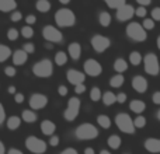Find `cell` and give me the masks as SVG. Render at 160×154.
<instances>
[{
  "label": "cell",
  "instance_id": "e575fe53",
  "mask_svg": "<svg viewBox=\"0 0 160 154\" xmlns=\"http://www.w3.org/2000/svg\"><path fill=\"white\" fill-rule=\"evenodd\" d=\"M101 97H102V93H101V90H100L98 87H93L90 90V99L93 102L101 101Z\"/></svg>",
  "mask_w": 160,
  "mask_h": 154
},
{
  "label": "cell",
  "instance_id": "ba28073f",
  "mask_svg": "<svg viewBox=\"0 0 160 154\" xmlns=\"http://www.w3.org/2000/svg\"><path fill=\"white\" fill-rule=\"evenodd\" d=\"M80 107H82V101H80L78 97H72V98H69V101H68V107L63 112V118L66 119L68 122H73L79 116Z\"/></svg>",
  "mask_w": 160,
  "mask_h": 154
},
{
  "label": "cell",
  "instance_id": "277c9868",
  "mask_svg": "<svg viewBox=\"0 0 160 154\" xmlns=\"http://www.w3.org/2000/svg\"><path fill=\"white\" fill-rule=\"evenodd\" d=\"M34 76L39 77V79H48L53 75V63L49 59H42V60L37 62L32 66Z\"/></svg>",
  "mask_w": 160,
  "mask_h": 154
},
{
  "label": "cell",
  "instance_id": "484cf974",
  "mask_svg": "<svg viewBox=\"0 0 160 154\" xmlns=\"http://www.w3.org/2000/svg\"><path fill=\"white\" fill-rule=\"evenodd\" d=\"M111 21H112V17H111V14L108 13V11H100L98 14V22L101 27L107 28L111 25Z\"/></svg>",
  "mask_w": 160,
  "mask_h": 154
},
{
  "label": "cell",
  "instance_id": "1f68e13d",
  "mask_svg": "<svg viewBox=\"0 0 160 154\" xmlns=\"http://www.w3.org/2000/svg\"><path fill=\"white\" fill-rule=\"evenodd\" d=\"M107 143H108V147H111L112 150H118L119 147H121V144H122V140H121V137H119V136L111 135L110 137H108Z\"/></svg>",
  "mask_w": 160,
  "mask_h": 154
},
{
  "label": "cell",
  "instance_id": "2e32d148",
  "mask_svg": "<svg viewBox=\"0 0 160 154\" xmlns=\"http://www.w3.org/2000/svg\"><path fill=\"white\" fill-rule=\"evenodd\" d=\"M11 60L14 66H22L28 60V53L24 49H17L11 53Z\"/></svg>",
  "mask_w": 160,
  "mask_h": 154
},
{
  "label": "cell",
  "instance_id": "ac0fdd59",
  "mask_svg": "<svg viewBox=\"0 0 160 154\" xmlns=\"http://www.w3.org/2000/svg\"><path fill=\"white\" fill-rule=\"evenodd\" d=\"M55 130H56L55 122L49 121V119H44V121L41 122V132L44 133L45 136H52V135H55Z\"/></svg>",
  "mask_w": 160,
  "mask_h": 154
},
{
  "label": "cell",
  "instance_id": "7bdbcfd3",
  "mask_svg": "<svg viewBox=\"0 0 160 154\" xmlns=\"http://www.w3.org/2000/svg\"><path fill=\"white\" fill-rule=\"evenodd\" d=\"M4 75L7 76V77H14L17 75V69H16V66H6L4 67Z\"/></svg>",
  "mask_w": 160,
  "mask_h": 154
},
{
  "label": "cell",
  "instance_id": "680465c9",
  "mask_svg": "<svg viewBox=\"0 0 160 154\" xmlns=\"http://www.w3.org/2000/svg\"><path fill=\"white\" fill-rule=\"evenodd\" d=\"M84 154H96V152H94L93 147H87V149L84 150Z\"/></svg>",
  "mask_w": 160,
  "mask_h": 154
},
{
  "label": "cell",
  "instance_id": "52a82bcc",
  "mask_svg": "<svg viewBox=\"0 0 160 154\" xmlns=\"http://www.w3.org/2000/svg\"><path fill=\"white\" fill-rule=\"evenodd\" d=\"M25 147L28 152L34 154H44L48 149L47 142H44L42 139L37 137V136H28L25 139Z\"/></svg>",
  "mask_w": 160,
  "mask_h": 154
},
{
  "label": "cell",
  "instance_id": "3957f363",
  "mask_svg": "<svg viewBox=\"0 0 160 154\" xmlns=\"http://www.w3.org/2000/svg\"><path fill=\"white\" fill-rule=\"evenodd\" d=\"M125 34H127L128 38L135 42H145L148 39V31L139 22H131V24H128Z\"/></svg>",
  "mask_w": 160,
  "mask_h": 154
},
{
  "label": "cell",
  "instance_id": "c3c4849f",
  "mask_svg": "<svg viewBox=\"0 0 160 154\" xmlns=\"http://www.w3.org/2000/svg\"><path fill=\"white\" fill-rule=\"evenodd\" d=\"M75 93L78 94V95H80V94H84V93H86V85H84V83H82V84H78V85H75Z\"/></svg>",
  "mask_w": 160,
  "mask_h": 154
},
{
  "label": "cell",
  "instance_id": "8fae6325",
  "mask_svg": "<svg viewBox=\"0 0 160 154\" xmlns=\"http://www.w3.org/2000/svg\"><path fill=\"white\" fill-rule=\"evenodd\" d=\"M83 69H84V75L90 77H98L102 73L101 63L96 59H87L83 65Z\"/></svg>",
  "mask_w": 160,
  "mask_h": 154
},
{
  "label": "cell",
  "instance_id": "cb8c5ba5",
  "mask_svg": "<svg viewBox=\"0 0 160 154\" xmlns=\"http://www.w3.org/2000/svg\"><path fill=\"white\" fill-rule=\"evenodd\" d=\"M112 69L115 70V73H125L128 70V62L124 58H118L114 62Z\"/></svg>",
  "mask_w": 160,
  "mask_h": 154
},
{
  "label": "cell",
  "instance_id": "5b68a950",
  "mask_svg": "<svg viewBox=\"0 0 160 154\" xmlns=\"http://www.w3.org/2000/svg\"><path fill=\"white\" fill-rule=\"evenodd\" d=\"M115 123H117V128H118L122 133L133 135L136 130L135 125H133V119L125 112H119L118 115L115 116Z\"/></svg>",
  "mask_w": 160,
  "mask_h": 154
},
{
  "label": "cell",
  "instance_id": "74e56055",
  "mask_svg": "<svg viewBox=\"0 0 160 154\" xmlns=\"http://www.w3.org/2000/svg\"><path fill=\"white\" fill-rule=\"evenodd\" d=\"M133 125H135L136 129H143V128L146 126V118L142 115H138L133 119Z\"/></svg>",
  "mask_w": 160,
  "mask_h": 154
},
{
  "label": "cell",
  "instance_id": "e7e4bbea",
  "mask_svg": "<svg viewBox=\"0 0 160 154\" xmlns=\"http://www.w3.org/2000/svg\"><path fill=\"white\" fill-rule=\"evenodd\" d=\"M100 154H111V153L108 152V150H101V152H100Z\"/></svg>",
  "mask_w": 160,
  "mask_h": 154
},
{
  "label": "cell",
  "instance_id": "7dc6e473",
  "mask_svg": "<svg viewBox=\"0 0 160 154\" xmlns=\"http://www.w3.org/2000/svg\"><path fill=\"white\" fill-rule=\"evenodd\" d=\"M37 22V17L34 16V14H28L27 17H25V24L27 25H34Z\"/></svg>",
  "mask_w": 160,
  "mask_h": 154
},
{
  "label": "cell",
  "instance_id": "d6a6232c",
  "mask_svg": "<svg viewBox=\"0 0 160 154\" xmlns=\"http://www.w3.org/2000/svg\"><path fill=\"white\" fill-rule=\"evenodd\" d=\"M97 123L102 128V129H110L111 128V119L107 115H98L97 116Z\"/></svg>",
  "mask_w": 160,
  "mask_h": 154
},
{
  "label": "cell",
  "instance_id": "003e7915",
  "mask_svg": "<svg viewBox=\"0 0 160 154\" xmlns=\"http://www.w3.org/2000/svg\"><path fill=\"white\" fill-rule=\"evenodd\" d=\"M125 154H127V153H125Z\"/></svg>",
  "mask_w": 160,
  "mask_h": 154
},
{
  "label": "cell",
  "instance_id": "11a10c76",
  "mask_svg": "<svg viewBox=\"0 0 160 154\" xmlns=\"http://www.w3.org/2000/svg\"><path fill=\"white\" fill-rule=\"evenodd\" d=\"M136 3H138L139 6H145V7H146V6H149L150 3H152V0H135Z\"/></svg>",
  "mask_w": 160,
  "mask_h": 154
},
{
  "label": "cell",
  "instance_id": "ab89813d",
  "mask_svg": "<svg viewBox=\"0 0 160 154\" xmlns=\"http://www.w3.org/2000/svg\"><path fill=\"white\" fill-rule=\"evenodd\" d=\"M10 20H11L13 22H18V21H21V20H22V13H21V11H18V10L11 11V14H10Z\"/></svg>",
  "mask_w": 160,
  "mask_h": 154
},
{
  "label": "cell",
  "instance_id": "d4e9b609",
  "mask_svg": "<svg viewBox=\"0 0 160 154\" xmlns=\"http://www.w3.org/2000/svg\"><path fill=\"white\" fill-rule=\"evenodd\" d=\"M101 101L105 107H111L112 104L117 102V94H114L112 91H105L101 97Z\"/></svg>",
  "mask_w": 160,
  "mask_h": 154
},
{
  "label": "cell",
  "instance_id": "e0dca14e",
  "mask_svg": "<svg viewBox=\"0 0 160 154\" xmlns=\"http://www.w3.org/2000/svg\"><path fill=\"white\" fill-rule=\"evenodd\" d=\"M68 55L73 60H79L80 56H82V45L79 42H70L69 46H68Z\"/></svg>",
  "mask_w": 160,
  "mask_h": 154
},
{
  "label": "cell",
  "instance_id": "9c48e42d",
  "mask_svg": "<svg viewBox=\"0 0 160 154\" xmlns=\"http://www.w3.org/2000/svg\"><path fill=\"white\" fill-rule=\"evenodd\" d=\"M42 36L47 42H52V44H59L63 41V34L55 25H45L42 28Z\"/></svg>",
  "mask_w": 160,
  "mask_h": 154
},
{
  "label": "cell",
  "instance_id": "f1b7e54d",
  "mask_svg": "<svg viewBox=\"0 0 160 154\" xmlns=\"http://www.w3.org/2000/svg\"><path fill=\"white\" fill-rule=\"evenodd\" d=\"M69 60V55L63 51H59V52L55 53V65L56 66H65Z\"/></svg>",
  "mask_w": 160,
  "mask_h": 154
},
{
  "label": "cell",
  "instance_id": "f6af8a7d",
  "mask_svg": "<svg viewBox=\"0 0 160 154\" xmlns=\"http://www.w3.org/2000/svg\"><path fill=\"white\" fill-rule=\"evenodd\" d=\"M25 101V97L22 93H16L14 94V102L16 104H22V102Z\"/></svg>",
  "mask_w": 160,
  "mask_h": 154
},
{
  "label": "cell",
  "instance_id": "44dd1931",
  "mask_svg": "<svg viewBox=\"0 0 160 154\" xmlns=\"http://www.w3.org/2000/svg\"><path fill=\"white\" fill-rule=\"evenodd\" d=\"M129 109L139 115V113H142L146 109V104H145L142 99H132V101L129 102Z\"/></svg>",
  "mask_w": 160,
  "mask_h": 154
},
{
  "label": "cell",
  "instance_id": "60d3db41",
  "mask_svg": "<svg viewBox=\"0 0 160 154\" xmlns=\"http://www.w3.org/2000/svg\"><path fill=\"white\" fill-rule=\"evenodd\" d=\"M146 14H148V10L145 6H139L138 8H135V16L139 17V18H145Z\"/></svg>",
  "mask_w": 160,
  "mask_h": 154
},
{
  "label": "cell",
  "instance_id": "4fadbf2b",
  "mask_svg": "<svg viewBox=\"0 0 160 154\" xmlns=\"http://www.w3.org/2000/svg\"><path fill=\"white\" fill-rule=\"evenodd\" d=\"M133 16H135V7H133L132 4H127V3H125L124 6H121L119 8H117L115 17H117V20L121 21V22L129 21Z\"/></svg>",
  "mask_w": 160,
  "mask_h": 154
},
{
  "label": "cell",
  "instance_id": "7402d4cb",
  "mask_svg": "<svg viewBox=\"0 0 160 154\" xmlns=\"http://www.w3.org/2000/svg\"><path fill=\"white\" fill-rule=\"evenodd\" d=\"M21 119L25 122V123H34V122H37L38 116H37L35 111L30 108V109H24L21 112Z\"/></svg>",
  "mask_w": 160,
  "mask_h": 154
},
{
  "label": "cell",
  "instance_id": "4dcf8cb0",
  "mask_svg": "<svg viewBox=\"0 0 160 154\" xmlns=\"http://www.w3.org/2000/svg\"><path fill=\"white\" fill-rule=\"evenodd\" d=\"M129 63L132 65V66H139V65L142 63V60H143V56H142L141 52H138V51H132V52L129 53Z\"/></svg>",
  "mask_w": 160,
  "mask_h": 154
},
{
  "label": "cell",
  "instance_id": "9f6ffc18",
  "mask_svg": "<svg viewBox=\"0 0 160 154\" xmlns=\"http://www.w3.org/2000/svg\"><path fill=\"white\" fill-rule=\"evenodd\" d=\"M7 93H8V94H11V95H14V94L17 93V88H16V85H8V88H7Z\"/></svg>",
  "mask_w": 160,
  "mask_h": 154
},
{
  "label": "cell",
  "instance_id": "7a4b0ae2",
  "mask_svg": "<svg viewBox=\"0 0 160 154\" xmlns=\"http://www.w3.org/2000/svg\"><path fill=\"white\" fill-rule=\"evenodd\" d=\"M75 136L79 140H93V139L98 137V129H97L93 123L84 122V123L79 125V126L76 128Z\"/></svg>",
  "mask_w": 160,
  "mask_h": 154
},
{
  "label": "cell",
  "instance_id": "816d5d0a",
  "mask_svg": "<svg viewBox=\"0 0 160 154\" xmlns=\"http://www.w3.org/2000/svg\"><path fill=\"white\" fill-rule=\"evenodd\" d=\"M125 101H127V94L125 93H118L117 94V102H118V104H124Z\"/></svg>",
  "mask_w": 160,
  "mask_h": 154
},
{
  "label": "cell",
  "instance_id": "9a60e30c",
  "mask_svg": "<svg viewBox=\"0 0 160 154\" xmlns=\"http://www.w3.org/2000/svg\"><path fill=\"white\" fill-rule=\"evenodd\" d=\"M132 88L139 94H145L148 91V80L143 76H133L132 79Z\"/></svg>",
  "mask_w": 160,
  "mask_h": 154
},
{
  "label": "cell",
  "instance_id": "d590c367",
  "mask_svg": "<svg viewBox=\"0 0 160 154\" xmlns=\"http://www.w3.org/2000/svg\"><path fill=\"white\" fill-rule=\"evenodd\" d=\"M104 2L110 8L117 10V8H119L121 6H124L125 3H127V0H104Z\"/></svg>",
  "mask_w": 160,
  "mask_h": 154
},
{
  "label": "cell",
  "instance_id": "30bf717a",
  "mask_svg": "<svg viewBox=\"0 0 160 154\" xmlns=\"http://www.w3.org/2000/svg\"><path fill=\"white\" fill-rule=\"evenodd\" d=\"M90 45L97 53H102L111 46V39L108 36H104L101 34H96L91 36Z\"/></svg>",
  "mask_w": 160,
  "mask_h": 154
},
{
  "label": "cell",
  "instance_id": "6125c7cd",
  "mask_svg": "<svg viewBox=\"0 0 160 154\" xmlns=\"http://www.w3.org/2000/svg\"><path fill=\"white\" fill-rule=\"evenodd\" d=\"M45 48H47V49H52V48H53L52 42H47V45H45Z\"/></svg>",
  "mask_w": 160,
  "mask_h": 154
},
{
  "label": "cell",
  "instance_id": "03108f58",
  "mask_svg": "<svg viewBox=\"0 0 160 154\" xmlns=\"http://www.w3.org/2000/svg\"><path fill=\"white\" fill-rule=\"evenodd\" d=\"M158 119H159V122H160V109L158 111Z\"/></svg>",
  "mask_w": 160,
  "mask_h": 154
},
{
  "label": "cell",
  "instance_id": "5bb4252c",
  "mask_svg": "<svg viewBox=\"0 0 160 154\" xmlns=\"http://www.w3.org/2000/svg\"><path fill=\"white\" fill-rule=\"evenodd\" d=\"M66 79L72 85H78V84H82V83L86 81V75L76 69H69L66 72Z\"/></svg>",
  "mask_w": 160,
  "mask_h": 154
},
{
  "label": "cell",
  "instance_id": "8992f818",
  "mask_svg": "<svg viewBox=\"0 0 160 154\" xmlns=\"http://www.w3.org/2000/svg\"><path fill=\"white\" fill-rule=\"evenodd\" d=\"M142 62H143L145 72L149 76H158L160 73V62L156 53H153V52L146 53L143 56V60Z\"/></svg>",
  "mask_w": 160,
  "mask_h": 154
},
{
  "label": "cell",
  "instance_id": "83f0119b",
  "mask_svg": "<svg viewBox=\"0 0 160 154\" xmlns=\"http://www.w3.org/2000/svg\"><path fill=\"white\" fill-rule=\"evenodd\" d=\"M11 49L10 46H7V45L4 44H0V63H4L6 60H8V59L11 58Z\"/></svg>",
  "mask_w": 160,
  "mask_h": 154
},
{
  "label": "cell",
  "instance_id": "94428289",
  "mask_svg": "<svg viewBox=\"0 0 160 154\" xmlns=\"http://www.w3.org/2000/svg\"><path fill=\"white\" fill-rule=\"evenodd\" d=\"M59 3H61V4H63V6H66V4H69L70 2H72V0H58Z\"/></svg>",
  "mask_w": 160,
  "mask_h": 154
},
{
  "label": "cell",
  "instance_id": "f5cc1de1",
  "mask_svg": "<svg viewBox=\"0 0 160 154\" xmlns=\"http://www.w3.org/2000/svg\"><path fill=\"white\" fill-rule=\"evenodd\" d=\"M152 101H153V104L160 105V91H155V93H153V95H152Z\"/></svg>",
  "mask_w": 160,
  "mask_h": 154
},
{
  "label": "cell",
  "instance_id": "db71d44e",
  "mask_svg": "<svg viewBox=\"0 0 160 154\" xmlns=\"http://www.w3.org/2000/svg\"><path fill=\"white\" fill-rule=\"evenodd\" d=\"M61 154H79V153H78V150L73 149V147H68V149H65Z\"/></svg>",
  "mask_w": 160,
  "mask_h": 154
},
{
  "label": "cell",
  "instance_id": "8d00e7d4",
  "mask_svg": "<svg viewBox=\"0 0 160 154\" xmlns=\"http://www.w3.org/2000/svg\"><path fill=\"white\" fill-rule=\"evenodd\" d=\"M6 35H7L8 41H17L18 36H20V31L17 30V28H8L7 32H6Z\"/></svg>",
  "mask_w": 160,
  "mask_h": 154
},
{
  "label": "cell",
  "instance_id": "be15d7a7",
  "mask_svg": "<svg viewBox=\"0 0 160 154\" xmlns=\"http://www.w3.org/2000/svg\"><path fill=\"white\" fill-rule=\"evenodd\" d=\"M156 46H158V49L160 51V35L158 36V39H156Z\"/></svg>",
  "mask_w": 160,
  "mask_h": 154
},
{
  "label": "cell",
  "instance_id": "6da1fadb",
  "mask_svg": "<svg viewBox=\"0 0 160 154\" xmlns=\"http://www.w3.org/2000/svg\"><path fill=\"white\" fill-rule=\"evenodd\" d=\"M55 22L59 28H70L76 24V14L70 8L62 7L55 13Z\"/></svg>",
  "mask_w": 160,
  "mask_h": 154
},
{
  "label": "cell",
  "instance_id": "ee69618b",
  "mask_svg": "<svg viewBox=\"0 0 160 154\" xmlns=\"http://www.w3.org/2000/svg\"><path fill=\"white\" fill-rule=\"evenodd\" d=\"M150 16H152V20L155 21H160V7H155L152 11H150Z\"/></svg>",
  "mask_w": 160,
  "mask_h": 154
},
{
  "label": "cell",
  "instance_id": "f35d334b",
  "mask_svg": "<svg viewBox=\"0 0 160 154\" xmlns=\"http://www.w3.org/2000/svg\"><path fill=\"white\" fill-rule=\"evenodd\" d=\"M142 27L146 31H152V30H155V27H156V21L152 18H146V17H145L143 22H142Z\"/></svg>",
  "mask_w": 160,
  "mask_h": 154
},
{
  "label": "cell",
  "instance_id": "ffe728a7",
  "mask_svg": "<svg viewBox=\"0 0 160 154\" xmlns=\"http://www.w3.org/2000/svg\"><path fill=\"white\" fill-rule=\"evenodd\" d=\"M17 8L16 0H0V11L2 13H11Z\"/></svg>",
  "mask_w": 160,
  "mask_h": 154
},
{
  "label": "cell",
  "instance_id": "7c38bea8",
  "mask_svg": "<svg viewBox=\"0 0 160 154\" xmlns=\"http://www.w3.org/2000/svg\"><path fill=\"white\" fill-rule=\"evenodd\" d=\"M28 104H30V108L34 111H39V109H44L45 107L48 105V97L45 94L41 93H35L30 97L28 99Z\"/></svg>",
  "mask_w": 160,
  "mask_h": 154
},
{
  "label": "cell",
  "instance_id": "d6986e66",
  "mask_svg": "<svg viewBox=\"0 0 160 154\" xmlns=\"http://www.w3.org/2000/svg\"><path fill=\"white\" fill-rule=\"evenodd\" d=\"M145 149L150 153H155L158 154L160 153V139H155V137H150L145 140Z\"/></svg>",
  "mask_w": 160,
  "mask_h": 154
},
{
  "label": "cell",
  "instance_id": "f546056e",
  "mask_svg": "<svg viewBox=\"0 0 160 154\" xmlns=\"http://www.w3.org/2000/svg\"><path fill=\"white\" fill-rule=\"evenodd\" d=\"M35 8L39 13H48V11L52 8V4H51L49 0H37Z\"/></svg>",
  "mask_w": 160,
  "mask_h": 154
},
{
  "label": "cell",
  "instance_id": "bcb514c9",
  "mask_svg": "<svg viewBox=\"0 0 160 154\" xmlns=\"http://www.w3.org/2000/svg\"><path fill=\"white\" fill-rule=\"evenodd\" d=\"M6 109H4V107H3V104L0 102V126H2L3 123L6 122Z\"/></svg>",
  "mask_w": 160,
  "mask_h": 154
},
{
  "label": "cell",
  "instance_id": "603a6c76",
  "mask_svg": "<svg viewBox=\"0 0 160 154\" xmlns=\"http://www.w3.org/2000/svg\"><path fill=\"white\" fill-rule=\"evenodd\" d=\"M21 125V118L17 115H13L10 118L6 119V126H7L8 130H17Z\"/></svg>",
  "mask_w": 160,
  "mask_h": 154
},
{
  "label": "cell",
  "instance_id": "4316f807",
  "mask_svg": "<svg viewBox=\"0 0 160 154\" xmlns=\"http://www.w3.org/2000/svg\"><path fill=\"white\" fill-rule=\"evenodd\" d=\"M124 83H125V77H124L122 73H117V75H114L110 79V85L112 88H119Z\"/></svg>",
  "mask_w": 160,
  "mask_h": 154
},
{
  "label": "cell",
  "instance_id": "6f0895ef",
  "mask_svg": "<svg viewBox=\"0 0 160 154\" xmlns=\"http://www.w3.org/2000/svg\"><path fill=\"white\" fill-rule=\"evenodd\" d=\"M7 154H22L21 150H18V149H10L7 152Z\"/></svg>",
  "mask_w": 160,
  "mask_h": 154
},
{
  "label": "cell",
  "instance_id": "b9f144b4",
  "mask_svg": "<svg viewBox=\"0 0 160 154\" xmlns=\"http://www.w3.org/2000/svg\"><path fill=\"white\" fill-rule=\"evenodd\" d=\"M22 49H24L28 55H32V53L35 52V45H34L32 42H25V44L22 45Z\"/></svg>",
  "mask_w": 160,
  "mask_h": 154
},
{
  "label": "cell",
  "instance_id": "681fc988",
  "mask_svg": "<svg viewBox=\"0 0 160 154\" xmlns=\"http://www.w3.org/2000/svg\"><path fill=\"white\" fill-rule=\"evenodd\" d=\"M49 146H52V147H56L59 144V136H56V135H52V136H49Z\"/></svg>",
  "mask_w": 160,
  "mask_h": 154
},
{
  "label": "cell",
  "instance_id": "f907efd6",
  "mask_svg": "<svg viewBox=\"0 0 160 154\" xmlns=\"http://www.w3.org/2000/svg\"><path fill=\"white\" fill-rule=\"evenodd\" d=\"M68 93H69V90H68L66 85H59V87H58V94L61 97H66Z\"/></svg>",
  "mask_w": 160,
  "mask_h": 154
},
{
  "label": "cell",
  "instance_id": "836d02e7",
  "mask_svg": "<svg viewBox=\"0 0 160 154\" xmlns=\"http://www.w3.org/2000/svg\"><path fill=\"white\" fill-rule=\"evenodd\" d=\"M20 34H21V36H24L25 39H31L34 36V28H32V25H27L25 24L24 27L21 28V31H20Z\"/></svg>",
  "mask_w": 160,
  "mask_h": 154
},
{
  "label": "cell",
  "instance_id": "91938a15",
  "mask_svg": "<svg viewBox=\"0 0 160 154\" xmlns=\"http://www.w3.org/2000/svg\"><path fill=\"white\" fill-rule=\"evenodd\" d=\"M0 154H6V147L2 140H0Z\"/></svg>",
  "mask_w": 160,
  "mask_h": 154
}]
</instances>
